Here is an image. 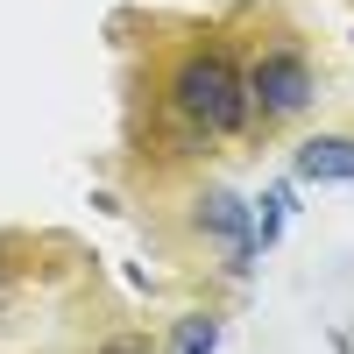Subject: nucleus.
<instances>
[{
	"instance_id": "obj_1",
	"label": "nucleus",
	"mask_w": 354,
	"mask_h": 354,
	"mask_svg": "<svg viewBox=\"0 0 354 354\" xmlns=\"http://www.w3.org/2000/svg\"><path fill=\"white\" fill-rule=\"evenodd\" d=\"M170 106L205 135H234L248 121V71H234L227 50H192L170 71Z\"/></svg>"
},
{
	"instance_id": "obj_2",
	"label": "nucleus",
	"mask_w": 354,
	"mask_h": 354,
	"mask_svg": "<svg viewBox=\"0 0 354 354\" xmlns=\"http://www.w3.org/2000/svg\"><path fill=\"white\" fill-rule=\"evenodd\" d=\"M312 93H319V78H312V57H305V50L277 43V50L255 57V71H248V106H262V113H305Z\"/></svg>"
},
{
	"instance_id": "obj_3",
	"label": "nucleus",
	"mask_w": 354,
	"mask_h": 354,
	"mask_svg": "<svg viewBox=\"0 0 354 354\" xmlns=\"http://www.w3.org/2000/svg\"><path fill=\"white\" fill-rule=\"evenodd\" d=\"M198 227L213 234V241H227L234 270H255V220H248V205L234 192H205L198 198Z\"/></svg>"
},
{
	"instance_id": "obj_4",
	"label": "nucleus",
	"mask_w": 354,
	"mask_h": 354,
	"mask_svg": "<svg viewBox=\"0 0 354 354\" xmlns=\"http://www.w3.org/2000/svg\"><path fill=\"white\" fill-rule=\"evenodd\" d=\"M298 177H305V185H354V135H312V142H298Z\"/></svg>"
},
{
	"instance_id": "obj_5",
	"label": "nucleus",
	"mask_w": 354,
	"mask_h": 354,
	"mask_svg": "<svg viewBox=\"0 0 354 354\" xmlns=\"http://www.w3.org/2000/svg\"><path fill=\"white\" fill-rule=\"evenodd\" d=\"M220 347V319L213 312H192V319H177V333H170V354H213Z\"/></svg>"
},
{
	"instance_id": "obj_6",
	"label": "nucleus",
	"mask_w": 354,
	"mask_h": 354,
	"mask_svg": "<svg viewBox=\"0 0 354 354\" xmlns=\"http://www.w3.org/2000/svg\"><path fill=\"white\" fill-rule=\"evenodd\" d=\"M106 354H149V347H142V340H113Z\"/></svg>"
}]
</instances>
